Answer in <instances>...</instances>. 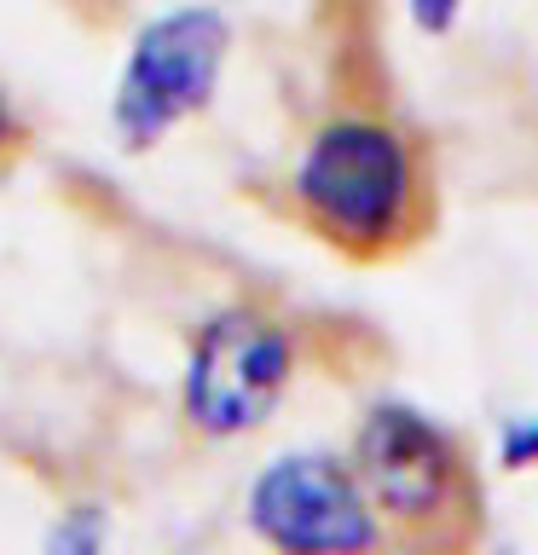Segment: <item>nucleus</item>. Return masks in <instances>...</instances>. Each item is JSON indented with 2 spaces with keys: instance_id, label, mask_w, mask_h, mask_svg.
<instances>
[{
  "instance_id": "f257e3e1",
  "label": "nucleus",
  "mask_w": 538,
  "mask_h": 555,
  "mask_svg": "<svg viewBox=\"0 0 538 555\" xmlns=\"http://www.w3.org/2000/svg\"><path fill=\"white\" fill-rule=\"evenodd\" d=\"M284 215L347 267H394L434 232L428 151L371 76H347L302 133L284 173Z\"/></svg>"
},
{
  "instance_id": "f03ea898",
  "label": "nucleus",
  "mask_w": 538,
  "mask_h": 555,
  "mask_svg": "<svg viewBox=\"0 0 538 555\" xmlns=\"http://www.w3.org/2000/svg\"><path fill=\"white\" fill-rule=\"evenodd\" d=\"M354 468L394 550H469L486 527V492L469 446L411 405H371L354 434Z\"/></svg>"
},
{
  "instance_id": "7ed1b4c3",
  "label": "nucleus",
  "mask_w": 538,
  "mask_h": 555,
  "mask_svg": "<svg viewBox=\"0 0 538 555\" xmlns=\"http://www.w3.org/2000/svg\"><path fill=\"white\" fill-rule=\"evenodd\" d=\"M220 64H226V17L215 7H180L145 24L133 35V52L116 81L111 104L116 139L128 151H145L168 128H180L185 116H197L215 99Z\"/></svg>"
},
{
  "instance_id": "20e7f679",
  "label": "nucleus",
  "mask_w": 538,
  "mask_h": 555,
  "mask_svg": "<svg viewBox=\"0 0 538 555\" xmlns=\"http://www.w3.org/2000/svg\"><path fill=\"white\" fill-rule=\"evenodd\" d=\"M295 376L290 330L260 307H226L203 324L185 364V416L215 440L249 434L272 416Z\"/></svg>"
},
{
  "instance_id": "39448f33",
  "label": "nucleus",
  "mask_w": 538,
  "mask_h": 555,
  "mask_svg": "<svg viewBox=\"0 0 538 555\" xmlns=\"http://www.w3.org/2000/svg\"><path fill=\"white\" fill-rule=\"evenodd\" d=\"M249 527L278 550H388L354 457L290 451L249 486Z\"/></svg>"
},
{
  "instance_id": "423d86ee",
  "label": "nucleus",
  "mask_w": 538,
  "mask_h": 555,
  "mask_svg": "<svg viewBox=\"0 0 538 555\" xmlns=\"http://www.w3.org/2000/svg\"><path fill=\"white\" fill-rule=\"evenodd\" d=\"M503 463L510 468H538V423H510L503 428Z\"/></svg>"
},
{
  "instance_id": "0eeeda50",
  "label": "nucleus",
  "mask_w": 538,
  "mask_h": 555,
  "mask_svg": "<svg viewBox=\"0 0 538 555\" xmlns=\"http://www.w3.org/2000/svg\"><path fill=\"white\" fill-rule=\"evenodd\" d=\"M458 7H463V0H411V17L423 29H446L451 17H458Z\"/></svg>"
},
{
  "instance_id": "6e6552de",
  "label": "nucleus",
  "mask_w": 538,
  "mask_h": 555,
  "mask_svg": "<svg viewBox=\"0 0 538 555\" xmlns=\"http://www.w3.org/2000/svg\"><path fill=\"white\" fill-rule=\"evenodd\" d=\"M12 133V116H7V99H0V139Z\"/></svg>"
}]
</instances>
